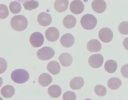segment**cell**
<instances>
[{
	"instance_id": "cell-1",
	"label": "cell",
	"mask_w": 128,
	"mask_h": 100,
	"mask_svg": "<svg viewBox=\"0 0 128 100\" xmlns=\"http://www.w3.org/2000/svg\"><path fill=\"white\" fill-rule=\"evenodd\" d=\"M28 25L26 18L22 15L14 16L11 20L12 28L16 31H22L25 30Z\"/></svg>"
},
{
	"instance_id": "cell-2",
	"label": "cell",
	"mask_w": 128,
	"mask_h": 100,
	"mask_svg": "<svg viewBox=\"0 0 128 100\" xmlns=\"http://www.w3.org/2000/svg\"><path fill=\"white\" fill-rule=\"evenodd\" d=\"M11 78L15 83L22 84L28 82L30 78V75L26 70L18 69L14 70L11 73Z\"/></svg>"
},
{
	"instance_id": "cell-3",
	"label": "cell",
	"mask_w": 128,
	"mask_h": 100,
	"mask_svg": "<svg viewBox=\"0 0 128 100\" xmlns=\"http://www.w3.org/2000/svg\"><path fill=\"white\" fill-rule=\"evenodd\" d=\"M82 27L86 30H92L96 26L97 23L96 18L90 14H86L81 18L80 21Z\"/></svg>"
},
{
	"instance_id": "cell-4",
	"label": "cell",
	"mask_w": 128,
	"mask_h": 100,
	"mask_svg": "<svg viewBox=\"0 0 128 100\" xmlns=\"http://www.w3.org/2000/svg\"><path fill=\"white\" fill-rule=\"evenodd\" d=\"M54 55L55 52L54 49L48 46L43 47L37 52V56L38 58L43 61L50 60L54 57Z\"/></svg>"
},
{
	"instance_id": "cell-5",
	"label": "cell",
	"mask_w": 128,
	"mask_h": 100,
	"mask_svg": "<svg viewBox=\"0 0 128 100\" xmlns=\"http://www.w3.org/2000/svg\"><path fill=\"white\" fill-rule=\"evenodd\" d=\"M114 34L112 30L108 27H104L100 29L99 32V38L102 42L108 43L113 39Z\"/></svg>"
},
{
	"instance_id": "cell-6",
	"label": "cell",
	"mask_w": 128,
	"mask_h": 100,
	"mask_svg": "<svg viewBox=\"0 0 128 100\" xmlns=\"http://www.w3.org/2000/svg\"><path fill=\"white\" fill-rule=\"evenodd\" d=\"M30 44L34 47L41 46L44 43V37L43 34L39 32H35L32 34L30 38Z\"/></svg>"
},
{
	"instance_id": "cell-7",
	"label": "cell",
	"mask_w": 128,
	"mask_h": 100,
	"mask_svg": "<svg viewBox=\"0 0 128 100\" xmlns=\"http://www.w3.org/2000/svg\"><path fill=\"white\" fill-rule=\"evenodd\" d=\"M104 62V58L100 54L92 55L88 59L90 66L94 68H98L101 67Z\"/></svg>"
},
{
	"instance_id": "cell-8",
	"label": "cell",
	"mask_w": 128,
	"mask_h": 100,
	"mask_svg": "<svg viewBox=\"0 0 128 100\" xmlns=\"http://www.w3.org/2000/svg\"><path fill=\"white\" fill-rule=\"evenodd\" d=\"M85 6L83 2L80 0H73L70 6V11L75 15H79L84 10Z\"/></svg>"
},
{
	"instance_id": "cell-9",
	"label": "cell",
	"mask_w": 128,
	"mask_h": 100,
	"mask_svg": "<svg viewBox=\"0 0 128 100\" xmlns=\"http://www.w3.org/2000/svg\"><path fill=\"white\" fill-rule=\"evenodd\" d=\"M59 35L60 33L58 29L54 27L48 28L45 32L46 39L52 42L57 41L59 39Z\"/></svg>"
},
{
	"instance_id": "cell-10",
	"label": "cell",
	"mask_w": 128,
	"mask_h": 100,
	"mask_svg": "<svg viewBox=\"0 0 128 100\" xmlns=\"http://www.w3.org/2000/svg\"><path fill=\"white\" fill-rule=\"evenodd\" d=\"M37 21L40 25L43 26H47L51 24L52 18L50 14L43 12L38 15Z\"/></svg>"
},
{
	"instance_id": "cell-11",
	"label": "cell",
	"mask_w": 128,
	"mask_h": 100,
	"mask_svg": "<svg viewBox=\"0 0 128 100\" xmlns=\"http://www.w3.org/2000/svg\"><path fill=\"white\" fill-rule=\"evenodd\" d=\"M93 10L98 13H102L106 10L107 3L104 0H94L92 3Z\"/></svg>"
},
{
	"instance_id": "cell-12",
	"label": "cell",
	"mask_w": 128,
	"mask_h": 100,
	"mask_svg": "<svg viewBox=\"0 0 128 100\" xmlns=\"http://www.w3.org/2000/svg\"><path fill=\"white\" fill-rule=\"evenodd\" d=\"M75 39L73 35L71 34H64L60 39V43L65 47H70L74 43Z\"/></svg>"
},
{
	"instance_id": "cell-13",
	"label": "cell",
	"mask_w": 128,
	"mask_h": 100,
	"mask_svg": "<svg viewBox=\"0 0 128 100\" xmlns=\"http://www.w3.org/2000/svg\"><path fill=\"white\" fill-rule=\"evenodd\" d=\"M87 48L90 52H98L102 48L101 43L96 39H92L87 44Z\"/></svg>"
},
{
	"instance_id": "cell-14",
	"label": "cell",
	"mask_w": 128,
	"mask_h": 100,
	"mask_svg": "<svg viewBox=\"0 0 128 100\" xmlns=\"http://www.w3.org/2000/svg\"><path fill=\"white\" fill-rule=\"evenodd\" d=\"M59 60L63 67L70 66L73 62V58L72 55L68 53H63L61 54L59 57Z\"/></svg>"
},
{
	"instance_id": "cell-15",
	"label": "cell",
	"mask_w": 128,
	"mask_h": 100,
	"mask_svg": "<svg viewBox=\"0 0 128 100\" xmlns=\"http://www.w3.org/2000/svg\"><path fill=\"white\" fill-rule=\"evenodd\" d=\"M84 85V80L81 77L73 78L70 83V86L73 90L81 89Z\"/></svg>"
},
{
	"instance_id": "cell-16",
	"label": "cell",
	"mask_w": 128,
	"mask_h": 100,
	"mask_svg": "<svg viewBox=\"0 0 128 100\" xmlns=\"http://www.w3.org/2000/svg\"><path fill=\"white\" fill-rule=\"evenodd\" d=\"M68 0H56L54 2V8L57 12L62 13L68 9Z\"/></svg>"
},
{
	"instance_id": "cell-17",
	"label": "cell",
	"mask_w": 128,
	"mask_h": 100,
	"mask_svg": "<svg viewBox=\"0 0 128 100\" xmlns=\"http://www.w3.org/2000/svg\"><path fill=\"white\" fill-rule=\"evenodd\" d=\"M15 89L13 87L10 85H6L4 86L0 90L2 95L5 98H12L15 94Z\"/></svg>"
},
{
	"instance_id": "cell-18",
	"label": "cell",
	"mask_w": 128,
	"mask_h": 100,
	"mask_svg": "<svg viewBox=\"0 0 128 100\" xmlns=\"http://www.w3.org/2000/svg\"><path fill=\"white\" fill-rule=\"evenodd\" d=\"M52 82V78L50 74L44 73L41 74L38 78L39 84L43 87H46Z\"/></svg>"
},
{
	"instance_id": "cell-19",
	"label": "cell",
	"mask_w": 128,
	"mask_h": 100,
	"mask_svg": "<svg viewBox=\"0 0 128 100\" xmlns=\"http://www.w3.org/2000/svg\"><path fill=\"white\" fill-rule=\"evenodd\" d=\"M47 69L51 74L53 75H57L60 73L61 67L59 63L57 61H52L48 64Z\"/></svg>"
},
{
	"instance_id": "cell-20",
	"label": "cell",
	"mask_w": 128,
	"mask_h": 100,
	"mask_svg": "<svg viewBox=\"0 0 128 100\" xmlns=\"http://www.w3.org/2000/svg\"><path fill=\"white\" fill-rule=\"evenodd\" d=\"M64 26L68 29L74 27L76 24V19L74 16L72 15H68L64 17L63 20Z\"/></svg>"
},
{
	"instance_id": "cell-21",
	"label": "cell",
	"mask_w": 128,
	"mask_h": 100,
	"mask_svg": "<svg viewBox=\"0 0 128 100\" xmlns=\"http://www.w3.org/2000/svg\"><path fill=\"white\" fill-rule=\"evenodd\" d=\"M62 93V89L60 86L56 85H52L48 89V95L53 98H59Z\"/></svg>"
},
{
	"instance_id": "cell-22",
	"label": "cell",
	"mask_w": 128,
	"mask_h": 100,
	"mask_svg": "<svg viewBox=\"0 0 128 100\" xmlns=\"http://www.w3.org/2000/svg\"><path fill=\"white\" fill-rule=\"evenodd\" d=\"M105 69L109 73H114L118 69V63L114 60H108L105 64Z\"/></svg>"
},
{
	"instance_id": "cell-23",
	"label": "cell",
	"mask_w": 128,
	"mask_h": 100,
	"mask_svg": "<svg viewBox=\"0 0 128 100\" xmlns=\"http://www.w3.org/2000/svg\"><path fill=\"white\" fill-rule=\"evenodd\" d=\"M122 85L121 80L118 78H112L108 82V86L110 89L116 90Z\"/></svg>"
},
{
	"instance_id": "cell-24",
	"label": "cell",
	"mask_w": 128,
	"mask_h": 100,
	"mask_svg": "<svg viewBox=\"0 0 128 100\" xmlns=\"http://www.w3.org/2000/svg\"><path fill=\"white\" fill-rule=\"evenodd\" d=\"M39 5V2L35 0H30L23 3V6L24 9L30 11L37 8Z\"/></svg>"
},
{
	"instance_id": "cell-25",
	"label": "cell",
	"mask_w": 128,
	"mask_h": 100,
	"mask_svg": "<svg viewBox=\"0 0 128 100\" xmlns=\"http://www.w3.org/2000/svg\"><path fill=\"white\" fill-rule=\"evenodd\" d=\"M10 11L13 14H18L21 10L22 6L20 2L17 1L11 2L9 6Z\"/></svg>"
},
{
	"instance_id": "cell-26",
	"label": "cell",
	"mask_w": 128,
	"mask_h": 100,
	"mask_svg": "<svg viewBox=\"0 0 128 100\" xmlns=\"http://www.w3.org/2000/svg\"><path fill=\"white\" fill-rule=\"evenodd\" d=\"M9 15V10L8 7L4 4H0V19H6Z\"/></svg>"
},
{
	"instance_id": "cell-27",
	"label": "cell",
	"mask_w": 128,
	"mask_h": 100,
	"mask_svg": "<svg viewBox=\"0 0 128 100\" xmlns=\"http://www.w3.org/2000/svg\"><path fill=\"white\" fill-rule=\"evenodd\" d=\"M94 91L96 95L102 97L106 95L107 93V89L106 88L102 85H97L95 87Z\"/></svg>"
},
{
	"instance_id": "cell-28",
	"label": "cell",
	"mask_w": 128,
	"mask_h": 100,
	"mask_svg": "<svg viewBox=\"0 0 128 100\" xmlns=\"http://www.w3.org/2000/svg\"><path fill=\"white\" fill-rule=\"evenodd\" d=\"M128 22H121L118 26V30L120 33L123 35H127L128 33Z\"/></svg>"
},
{
	"instance_id": "cell-29",
	"label": "cell",
	"mask_w": 128,
	"mask_h": 100,
	"mask_svg": "<svg viewBox=\"0 0 128 100\" xmlns=\"http://www.w3.org/2000/svg\"><path fill=\"white\" fill-rule=\"evenodd\" d=\"M64 100H75L76 99V95L72 91H66L63 96Z\"/></svg>"
},
{
	"instance_id": "cell-30",
	"label": "cell",
	"mask_w": 128,
	"mask_h": 100,
	"mask_svg": "<svg viewBox=\"0 0 128 100\" xmlns=\"http://www.w3.org/2000/svg\"><path fill=\"white\" fill-rule=\"evenodd\" d=\"M7 67L8 64L6 60L2 58H0V74H2L6 71Z\"/></svg>"
},
{
	"instance_id": "cell-31",
	"label": "cell",
	"mask_w": 128,
	"mask_h": 100,
	"mask_svg": "<svg viewBox=\"0 0 128 100\" xmlns=\"http://www.w3.org/2000/svg\"><path fill=\"white\" fill-rule=\"evenodd\" d=\"M128 64L123 66L121 68V72L122 75L126 78H128Z\"/></svg>"
},
{
	"instance_id": "cell-32",
	"label": "cell",
	"mask_w": 128,
	"mask_h": 100,
	"mask_svg": "<svg viewBox=\"0 0 128 100\" xmlns=\"http://www.w3.org/2000/svg\"><path fill=\"white\" fill-rule=\"evenodd\" d=\"M15 0L20 2V3H23L24 2H26V1H28V0Z\"/></svg>"
},
{
	"instance_id": "cell-33",
	"label": "cell",
	"mask_w": 128,
	"mask_h": 100,
	"mask_svg": "<svg viewBox=\"0 0 128 100\" xmlns=\"http://www.w3.org/2000/svg\"><path fill=\"white\" fill-rule=\"evenodd\" d=\"M2 83H3V81H2V77H0V87L2 86Z\"/></svg>"
}]
</instances>
